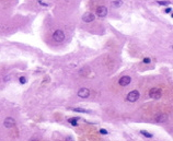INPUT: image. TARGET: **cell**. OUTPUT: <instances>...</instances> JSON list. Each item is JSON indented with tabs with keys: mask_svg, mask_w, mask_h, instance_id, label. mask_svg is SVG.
<instances>
[{
	"mask_svg": "<svg viewBox=\"0 0 173 141\" xmlns=\"http://www.w3.org/2000/svg\"><path fill=\"white\" fill-rule=\"evenodd\" d=\"M100 132L102 133V135H108V131H106L105 129H101V130H100Z\"/></svg>",
	"mask_w": 173,
	"mask_h": 141,
	"instance_id": "obj_17",
	"label": "cell"
},
{
	"mask_svg": "<svg viewBox=\"0 0 173 141\" xmlns=\"http://www.w3.org/2000/svg\"><path fill=\"white\" fill-rule=\"evenodd\" d=\"M3 124H4V127L12 128V127L16 126V120H14V118H12V117H7L6 119H4Z\"/></svg>",
	"mask_w": 173,
	"mask_h": 141,
	"instance_id": "obj_7",
	"label": "cell"
},
{
	"mask_svg": "<svg viewBox=\"0 0 173 141\" xmlns=\"http://www.w3.org/2000/svg\"><path fill=\"white\" fill-rule=\"evenodd\" d=\"M72 110H75V112H78V113H90V110L82 109V108H73Z\"/></svg>",
	"mask_w": 173,
	"mask_h": 141,
	"instance_id": "obj_12",
	"label": "cell"
},
{
	"mask_svg": "<svg viewBox=\"0 0 173 141\" xmlns=\"http://www.w3.org/2000/svg\"><path fill=\"white\" fill-rule=\"evenodd\" d=\"M95 19V16L91 12H86L82 16V21L86 22V23H90V22H93Z\"/></svg>",
	"mask_w": 173,
	"mask_h": 141,
	"instance_id": "obj_4",
	"label": "cell"
},
{
	"mask_svg": "<svg viewBox=\"0 0 173 141\" xmlns=\"http://www.w3.org/2000/svg\"><path fill=\"white\" fill-rule=\"evenodd\" d=\"M139 97H140V94H139V92L137 91V90L130 91L128 94H127V100H128L129 102H136Z\"/></svg>",
	"mask_w": 173,
	"mask_h": 141,
	"instance_id": "obj_2",
	"label": "cell"
},
{
	"mask_svg": "<svg viewBox=\"0 0 173 141\" xmlns=\"http://www.w3.org/2000/svg\"><path fill=\"white\" fill-rule=\"evenodd\" d=\"M68 122H69L72 126H77L78 125L77 124V118H69V119H68Z\"/></svg>",
	"mask_w": 173,
	"mask_h": 141,
	"instance_id": "obj_11",
	"label": "cell"
},
{
	"mask_svg": "<svg viewBox=\"0 0 173 141\" xmlns=\"http://www.w3.org/2000/svg\"><path fill=\"white\" fill-rule=\"evenodd\" d=\"M108 14V9L105 8L104 6H100L96 8V16L100 18H104Z\"/></svg>",
	"mask_w": 173,
	"mask_h": 141,
	"instance_id": "obj_6",
	"label": "cell"
},
{
	"mask_svg": "<svg viewBox=\"0 0 173 141\" xmlns=\"http://www.w3.org/2000/svg\"><path fill=\"white\" fill-rule=\"evenodd\" d=\"M39 2H40V4H42V6H47V4H46V3H44V2H42V1H41V0H40V1H39Z\"/></svg>",
	"mask_w": 173,
	"mask_h": 141,
	"instance_id": "obj_20",
	"label": "cell"
},
{
	"mask_svg": "<svg viewBox=\"0 0 173 141\" xmlns=\"http://www.w3.org/2000/svg\"><path fill=\"white\" fill-rule=\"evenodd\" d=\"M141 132V135H144L145 137H147V138H152V135L151 133H148L147 131H145V130H142V131H140Z\"/></svg>",
	"mask_w": 173,
	"mask_h": 141,
	"instance_id": "obj_13",
	"label": "cell"
},
{
	"mask_svg": "<svg viewBox=\"0 0 173 141\" xmlns=\"http://www.w3.org/2000/svg\"><path fill=\"white\" fill-rule=\"evenodd\" d=\"M159 4H162V6H167V4L170 3V1H158Z\"/></svg>",
	"mask_w": 173,
	"mask_h": 141,
	"instance_id": "obj_14",
	"label": "cell"
},
{
	"mask_svg": "<svg viewBox=\"0 0 173 141\" xmlns=\"http://www.w3.org/2000/svg\"><path fill=\"white\" fill-rule=\"evenodd\" d=\"M161 94H162L161 90L158 89V88H153V89H151L149 91V96L152 97V99H156V100L160 99V97H161Z\"/></svg>",
	"mask_w": 173,
	"mask_h": 141,
	"instance_id": "obj_3",
	"label": "cell"
},
{
	"mask_svg": "<svg viewBox=\"0 0 173 141\" xmlns=\"http://www.w3.org/2000/svg\"><path fill=\"white\" fill-rule=\"evenodd\" d=\"M167 115L165 114H158L157 116H156V122H158V123H163V122H165L167 120Z\"/></svg>",
	"mask_w": 173,
	"mask_h": 141,
	"instance_id": "obj_9",
	"label": "cell"
},
{
	"mask_svg": "<svg viewBox=\"0 0 173 141\" xmlns=\"http://www.w3.org/2000/svg\"><path fill=\"white\" fill-rule=\"evenodd\" d=\"M142 61H144L145 64H150V59H149V58H145L144 60H142Z\"/></svg>",
	"mask_w": 173,
	"mask_h": 141,
	"instance_id": "obj_16",
	"label": "cell"
},
{
	"mask_svg": "<svg viewBox=\"0 0 173 141\" xmlns=\"http://www.w3.org/2000/svg\"><path fill=\"white\" fill-rule=\"evenodd\" d=\"M165 12H167V13H171V12H172V8H167V9H165Z\"/></svg>",
	"mask_w": 173,
	"mask_h": 141,
	"instance_id": "obj_18",
	"label": "cell"
},
{
	"mask_svg": "<svg viewBox=\"0 0 173 141\" xmlns=\"http://www.w3.org/2000/svg\"><path fill=\"white\" fill-rule=\"evenodd\" d=\"M19 81H20V83H22V84H24V83L26 82V79H25L24 77H21V78H20V79H19Z\"/></svg>",
	"mask_w": 173,
	"mask_h": 141,
	"instance_id": "obj_15",
	"label": "cell"
},
{
	"mask_svg": "<svg viewBox=\"0 0 173 141\" xmlns=\"http://www.w3.org/2000/svg\"><path fill=\"white\" fill-rule=\"evenodd\" d=\"M122 4H123V1H122V0H115V1H113V6L116 7V8L121 7Z\"/></svg>",
	"mask_w": 173,
	"mask_h": 141,
	"instance_id": "obj_10",
	"label": "cell"
},
{
	"mask_svg": "<svg viewBox=\"0 0 173 141\" xmlns=\"http://www.w3.org/2000/svg\"><path fill=\"white\" fill-rule=\"evenodd\" d=\"M53 38L55 39V42L62 43L64 39H65V34H64V32L62 30H57V31H55L54 34H53Z\"/></svg>",
	"mask_w": 173,
	"mask_h": 141,
	"instance_id": "obj_1",
	"label": "cell"
},
{
	"mask_svg": "<svg viewBox=\"0 0 173 141\" xmlns=\"http://www.w3.org/2000/svg\"><path fill=\"white\" fill-rule=\"evenodd\" d=\"M66 140H67V141H73V138L70 137V136H68V137L66 138Z\"/></svg>",
	"mask_w": 173,
	"mask_h": 141,
	"instance_id": "obj_19",
	"label": "cell"
},
{
	"mask_svg": "<svg viewBox=\"0 0 173 141\" xmlns=\"http://www.w3.org/2000/svg\"><path fill=\"white\" fill-rule=\"evenodd\" d=\"M77 94H78L79 97L86 99V97H89V95H90V91H89L86 88H81V89H79V91H78Z\"/></svg>",
	"mask_w": 173,
	"mask_h": 141,
	"instance_id": "obj_5",
	"label": "cell"
},
{
	"mask_svg": "<svg viewBox=\"0 0 173 141\" xmlns=\"http://www.w3.org/2000/svg\"><path fill=\"white\" fill-rule=\"evenodd\" d=\"M130 82H131V78H130V77H128V75H125V77H122L121 79L118 80L119 85H122V87H126V85H128Z\"/></svg>",
	"mask_w": 173,
	"mask_h": 141,
	"instance_id": "obj_8",
	"label": "cell"
}]
</instances>
